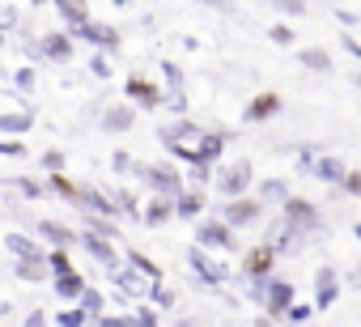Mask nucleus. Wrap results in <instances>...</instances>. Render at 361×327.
<instances>
[{
    "label": "nucleus",
    "mask_w": 361,
    "mask_h": 327,
    "mask_svg": "<svg viewBox=\"0 0 361 327\" xmlns=\"http://www.w3.org/2000/svg\"><path fill=\"white\" fill-rule=\"evenodd\" d=\"M157 136H161V144H166L174 157H188L192 166H213V161H217V153H221V144H226V136L200 132V128H192V123L161 128Z\"/></svg>",
    "instance_id": "nucleus-1"
},
{
    "label": "nucleus",
    "mask_w": 361,
    "mask_h": 327,
    "mask_svg": "<svg viewBox=\"0 0 361 327\" xmlns=\"http://www.w3.org/2000/svg\"><path fill=\"white\" fill-rule=\"evenodd\" d=\"M272 259H276V247H272V242H264V247H255V251L243 259V272H247V276H255V280H264V276L272 272Z\"/></svg>",
    "instance_id": "nucleus-2"
},
{
    "label": "nucleus",
    "mask_w": 361,
    "mask_h": 327,
    "mask_svg": "<svg viewBox=\"0 0 361 327\" xmlns=\"http://www.w3.org/2000/svg\"><path fill=\"white\" fill-rule=\"evenodd\" d=\"M255 217H259V200L230 196V204H226V226H251Z\"/></svg>",
    "instance_id": "nucleus-3"
},
{
    "label": "nucleus",
    "mask_w": 361,
    "mask_h": 327,
    "mask_svg": "<svg viewBox=\"0 0 361 327\" xmlns=\"http://www.w3.org/2000/svg\"><path fill=\"white\" fill-rule=\"evenodd\" d=\"M196 242H200V247H234V238H230V226H226V221H200Z\"/></svg>",
    "instance_id": "nucleus-4"
},
{
    "label": "nucleus",
    "mask_w": 361,
    "mask_h": 327,
    "mask_svg": "<svg viewBox=\"0 0 361 327\" xmlns=\"http://www.w3.org/2000/svg\"><path fill=\"white\" fill-rule=\"evenodd\" d=\"M81 242L90 247V255H94V259H102V264H106L111 272H119V255H115V247H111V242H106V238H102L98 230H90V234H85Z\"/></svg>",
    "instance_id": "nucleus-5"
},
{
    "label": "nucleus",
    "mask_w": 361,
    "mask_h": 327,
    "mask_svg": "<svg viewBox=\"0 0 361 327\" xmlns=\"http://www.w3.org/2000/svg\"><path fill=\"white\" fill-rule=\"evenodd\" d=\"M188 259H192V268L200 272V280H209V285H221V280H226V268H221V264H213V259L204 255V247H192V255H188Z\"/></svg>",
    "instance_id": "nucleus-6"
},
{
    "label": "nucleus",
    "mask_w": 361,
    "mask_h": 327,
    "mask_svg": "<svg viewBox=\"0 0 361 327\" xmlns=\"http://www.w3.org/2000/svg\"><path fill=\"white\" fill-rule=\"evenodd\" d=\"M251 187V166L247 161H238V166H230L226 175H221V192L226 196H238V192H247Z\"/></svg>",
    "instance_id": "nucleus-7"
},
{
    "label": "nucleus",
    "mask_w": 361,
    "mask_h": 327,
    "mask_svg": "<svg viewBox=\"0 0 361 327\" xmlns=\"http://www.w3.org/2000/svg\"><path fill=\"white\" fill-rule=\"evenodd\" d=\"M285 217H289V230H314L319 226L314 209H306L302 200H285Z\"/></svg>",
    "instance_id": "nucleus-8"
},
{
    "label": "nucleus",
    "mask_w": 361,
    "mask_h": 327,
    "mask_svg": "<svg viewBox=\"0 0 361 327\" xmlns=\"http://www.w3.org/2000/svg\"><path fill=\"white\" fill-rule=\"evenodd\" d=\"M145 179H149L153 187L170 192V196H178V192H183V183H178V175H174V171H166V166H149V171H145Z\"/></svg>",
    "instance_id": "nucleus-9"
},
{
    "label": "nucleus",
    "mask_w": 361,
    "mask_h": 327,
    "mask_svg": "<svg viewBox=\"0 0 361 327\" xmlns=\"http://www.w3.org/2000/svg\"><path fill=\"white\" fill-rule=\"evenodd\" d=\"M81 289H85V280L77 276V268H60L56 272V293L60 297H81Z\"/></svg>",
    "instance_id": "nucleus-10"
},
{
    "label": "nucleus",
    "mask_w": 361,
    "mask_h": 327,
    "mask_svg": "<svg viewBox=\"0 0 361 327\" xmlns=\"http://www.w3.org/2000/svg\"><path fill=\"white\" fill-rule=\"evenodd\" d=\"M81 39H90V43H102V47H115L119 39H115V30L111 26H94V22H81V26H73Z\"/></svg>",
    "instance_id": "nucleus-11"
},
{
    "label": "nucleus",
    "mask_w": 361,
    "mask_h": 327,
    "mask_svg": "<svg viewBox=\"0 0 361 327\" xmlns=\"http://www.w3.org/2000/svg\"><path fill=\"white\" fill-rule=\"evenodd\" d=\"M276 111H281V98H276V94H259V98L247 106V119L259 123V119H268V115H276Z\"/></svg>",
    "instance_id": "nucleus-12"
},
{
    "label": "nucleus",
    "mask_w": 361,
    "mask_h": 327,
    "mask_svg": "<svg viewBox=\"0 0 361 327\" xmlns=\"http://www.w3.org/2000/svg\"><path fill=\"white\" fill-rule=\"evenodd\" d=\"M128 94H132V98H140V106H161V94H157L149 81H140V77H132V81H128Z\"/></svg>",
    "instance_id": "nucleus-13"
},
{
    "label": "nucleus",
    "mask_w": 361,
    "mask_h": 327,
    "mask_svg": "<svg viewBox=\"0 0 361 327\" xmlns=\"http://www.w3.org/2000/svg\"><path fill=\"white\" fill-rule=\"evenodd\" d=\"M56 9H60V18H64L68 26H81V22H90V9L81 5V0H56Z\"/></svg>",
    "instance_id": "nucleus-14"
},
{
    "label": "nucleus",
    "mask_w": 361,
    "mask_h": 327,
    "mask_svg": "<svg viewBox=\"0 0 361 327\" xmlns=\"http://www.w3.org/2000/svg\"><path fill=\"white\" fill-rule=\"evenodd\" d=\"M39 51L51 56V60H68V56H73V43H68V35H51V39H43Z\"/></svg>",
    "instance_id": "nucleus-15"
},
{
    "label": "nucleus",
    "mask_w": 361,
    "mask_h": 327,
    "mask_svg": "<svg viewBox=\"0 0 361 327\" xmlns=\"http://www.w3.org/2000/svg\"><path fill=\"white\" fill-rule=\"evenodd\" d=\"M5 242H9V251H13L18 259H43V251H39V242H30V238H22V234H9Z\"/></svg>",
    "instance_id": "nucleus-16"
},
{
    "label": "nucleus",
    "mask_w": 361,
    "mask_h": 327,
    "mask_svg": "<svg viewBox=\"0 0 361 327\" xmlns=\"http://www.w3.org/2000/svg\"><path fill=\"white\" fill-rule=\"evenodd\" d=\"M102 128H106V132H123V128H132V111H128V106L106 111V115H102Z\"/></svg>",
    "instance_id": "nucleus-17"
},
{
    "label": "nucleus",
    "mask_w": 361,
    "mask_h": 327,
    "mask_svg": "<svg viewBox=\"0 0 361 327\" xmlns=\"http://www.w3.org/2000/svg\"><path fill=\"white\" fill-rule=\"evenodd\" d=\"M285 306H289V285H285V280L268 285V310H272V314H285Z\"/></svg>",
    "instance_id": "nucleus-18"
},
{
    "label": "nucleus",
    "mask_w": 361,
    "mask_h": 327,
    "mask_svg": "<svg viewBox=\"0 0 361 327\" xmlns=\"http://www.w3.org/2000/svg\"><path fill=\"white\" fill-rule=\"evenodd\" d=\"M39 234H47V238H51L56 247H68V242L77 238V234H73L68 226H56V221H43V226H39Z\"/></svg>",
    "instance_id": "nucleus-19"
},
{
    "label": "nucleus",
    "mask_w": 361,
    "mask_h": 327,
    "mask_svg": "<svg viewBox=\"0 0 361 327\" xmlns=\"http://www.w3.org/2000/svg\"><path fill=\"white\" fill-rule=\"evenodd\" d=\"M18 276H22V280H43V276H47V264H43V259H22V264H18Z\"/></svg>",
    "instance_id": "nucleus-20"
},
{
    "label": "nucleus",
    "mask_w": 361,
    "mask_h": 327,
    "mask_svg": "<svg viewBox=\"0 0 361 327\" xmlns=\"http://www.w3.org/2000/svg\"><path fill=\"white\" fill-rule=\"evenodd\" d=\"M200 204H204V200H200L196 192H188V196H178L174 213H178V217H200Z\"/></svg>",
    "instance_id": "nucleus-21"
},
{
    "label": "nucleus",
    "mask_w": 361,
    "mask_h": 327,
    "mask_svg": "<svg viewBox=\"0 0 361 327\" xmlns=\"http://www.w3.org/2000/svg\"><path fill=\"white\" fill-rule=\"evenodd\" d=\"M81 306H85L90 319H102V293L98 289H81Z\"/></svg>",
    "instance_id": "nucleus-22"
},
{
    "label": "nucleus",
    "mask_w": 361,
    "mask_h": 327,
    "mask_svg": "<svg viewBox=\"0 0 361 327\" xmlns=\"http://www.w3.org/2000/svg\"><path fill=\"white\" fill-rule=\"evenodd\" d=\"M30 123H35V119H30L26 111H22V115H0V132H26Z\"/></svg>",
    "instance_id": "nucleus-23"
},
{
    "label": "nucleus",
    "mask_w": 361,
    "mask_h": 327,
    "mask_svg": "<svg viewBox=\"0 0 361 327\" xmlns=\"http://www.w3.org/2000/svg\"><path fill=\"white\" fill-rule=\"evenodd\" d=\"M331 293H336V276H331V268H323L319 272V306H327Z\"/></svg>",
    "instance_id": "nucleus-24"
},
{
    "label": "nucleus",
    "mask_w": 361,
    "mask_h": 327,
    "mask_svg": "<svg viewBox=\"0 0 361 327\" xmlns=\"http://www.w3.org/2000/svg\"><path fill=\"white\" fill-rule=\"evenodd\" d=\"M302 64H306V68H314V73H327V68H331L327 51H302Z\"/></svg>",
    "instance_id": "nucleus-25"
},
{
    "label": "nucleus",
    "mask_w": 361,
    "mask_h": 327,
    "mask_svg": "<svg viewBox=\"0 0 361 327\" xmlns=\"http://www.w3.org/2000/svg\"><path fill=\"white\" fill-rule=\"evenodd\" d=\"M166 217H170V200H166V196H161V200H153V209H149V213H145V221H149V226H161V221H166Z\"/></svg>",
    "instance_id": "nucleus-26"
},
{
    "label": "nucleus",
    "mask_w": 361,
    "mask_h": 327,
    "mask_svg": "<svg viewBox=\"0 0 361 327\" xmlns=\"http://www.w3.org/2000/svg\"><path fill=\"white\" fill-rule=\"evenodd\" d=\"M264 200H289V187H285L281 179H268V183H264Z\"/></svg>",
    "instance_id": "nucleus-27"
},
{
    "label": "nucleus",
    "mask_w": 361,
    "mask_h": 327,
    "mask_svg": "<svg viewBox=\"0 0 361 327\" xmlns=\"http://www.w3.org/2000/svg\"><path fill=\"white\" fill-rule=\"evenodd\" d=\"M272 9H281V13H306V0H272Z\"/></svg>",
    "instance_id": "nucleus-28"
},
{
    "label": "nucleus",
    "mask_w": 361,
    "mask_h": 327,
    "mask_svg": "<svg viewBox=\"0 0 361 327\" xmlns=\"http://www.w3.org/2000/svg\"><path fill=\"white\" fill-rule=\"evenodd\" d=\"M319 175H323V179H331V183H336V179H344V171L336 166V161H319Z\"/></svg>",
    "instance_id": "nucleus-29"
},
{
    "label": "nucleus",
    "mask_w": 361,
    "mask_h": 327,
    "mask_svg": "<svg viewBox=\"0 0 361 327\" xmlns=\"http://www.w3.org/2000/svg\"><path fill=\"white\" fill-rule=\"evenodd\" d=\"M272 43L289 47V43H293V30H289V26H272Z\"/></svg>",
    "instance_id": "nucleus-30"
},
{
    "label": "nucleus",
    "mask_w": 361,
    "mask_h": 327,
    "mask_svg": "<svg viewBox=\"0 0 361 327\" xmlns=\"http://www.w3.org/2000/svg\"><path fill=\"white\" fill-rule=\"evenodd\" d=\"M85 319H90L85 310H64V314H60V323H64V327H77V323H85Z\"/></svg>",
    "instance_id": "nucleus-31"
},
{
    "label": "nucleus",
    "mask_w": 361,
    "mask_h": 327,
    "mask_svg": "<svg viewBox=\"0 0 361 327\" xmlns=\"http://www.w3.org/2000/svg\"><path fill=\"white\" fill-rule=\"evenodd\" d=\"M285 319L302 323V319H310V306H285Z\"/></svg>",
    "instance_id": "nucleus-32"
},
{
    "label": "nucleus",
    "mask_w": 361,
    "mask_h": 327,
    "mask_svg": "<svg viewBox=\"0 0 361 327\" xmlns=\"http://www.w3.org/2000/svg\"><path fill=\"white\" fill-rule=\"evenodd\" d=\"M43 166H47V171H60V166H64V153H56V149L43 153Z\"/></svg>",
    "instance_id": "nucleus-33"
},
{
    "label": "nucleus",
    "mask_w": 361,
    "mask_h": 327,
    "mask_svg": "<svg viewBox=\"0 0 361 327\" xmlns=\"http://www.w3.org/2000/svg\"><path fill=\"white\" fill-rule=\"evenodd\" d=\"M115 171H119V175L132 171V157H128V153H115Z\"/></svg>",
    "instance_id": "nucleus-34"
},
{
    "label": "nucleus",
    "mask_w": 361,
    "mask_h": 327,
    "mask_svg": "<svg viewBox=\"0 0 361 327\" xmlns=\"http://www.w3.org/2000/svg\"><path fill=\"white\" fill-rule=\"evenodd\" d=\"M0 153H9V157H22V144H18V140H0Z\"/></svg>",
    "instance_id": "nucleus-35"
},
{
    "label": "nucleus",
    "mask_w": 361,
    "mask_h": 327,
    "mask_svg": "<svg viewBox=\"0 0 361 327\" xmlns=\"http://www.w3.org/2000/svg\"><path fill=\"white\" fill-rule=\"evenodd\" d=\"M90 68H94L98 77H111V68H106V60H102V56H94V64H90Z\"/></svg>",
    "instance_id": "nucleus-36"
},
{
    "label": "nucleus",
    "mask_w": 361,
    "mask_h": 327,
    "mask_svg": "<svg viewBox=\"0 0 361 327\" xmlns=\"http://www.w3.org/2000/svg\"><path fill=\"white\" fill-rule=\"evenodd\" d=\"M344 187H348V192H357V196H361V175H348V179H344Z\"/></svg>",
    "instance_id": "nucleus-37"
},
{
    "label": "nucleus",
    "mask_w": 361,
    "mask_h": 327,
    "mask_svg": "<svg viewBox=\"0 0 361 327\" xmlns=\"http://www.w3.org/2000/svg\"><path fill=\"white\" fill-rule=\"evenodd\" d=\"M204 5H213V9H226V5H230V0H204Z\"/></svg>",
    "instance_id": "nucleus-38"
},
{
    "label": "nucleus",
    "mask_w": 361,
    "mask_h": 327,
    "mask_svg": "<svg viewBox=\"0 0 361 327\" xmlns=\"http://www.w3.org/2000/svg\"><path fill=\"white\" fill-rule=\"evenodd\" d=\"M115 5H128V0H115Z\"/></svg>",
    "instance_id": "nucleus-39"
},
{
    "label": "nucleus",
    "mask_w": 361,
    "mask_h": 327,
    "mask_svg": "<svg viewBox=\"0 0 361 327\" xmlns=\"http://www.w3.org/2000/svg\"><path fill=\"white\" fill-rule=\"evenodd\" d=\"M357 238H361V226H357Z\"/></svg>",
    "instance_id": "nucleus-40"
},
{
    "label": "nucleus",
    "mask_w": 361,
    "mask_h": 327,
    "mask_svg": "<svg viewBox=\"0 0 361 327\" xmlns=\"http://www.w3.org/2000/svg\"><path fill=\"white\" fill-rule=\"evenodd\" d=\"M35 5H39V0H35Z\"/></svg>",
    "instance_id": "nucleus-41"
},
{
    "label": "nucleus",
    "mask_w": 361,
    "mask_h": 327,
    "mask_svg": "<svg viewBox=\"0 0 361 327\" xmlns=\"http://www.w3.org/2000/svg\"><path fill=\"white\" fill-rule=\"evenodd\" d=\"M0 39H5V35H0Z\"/></svg>",
    "instance_id": "nucleus-42"
}]
</instances>
